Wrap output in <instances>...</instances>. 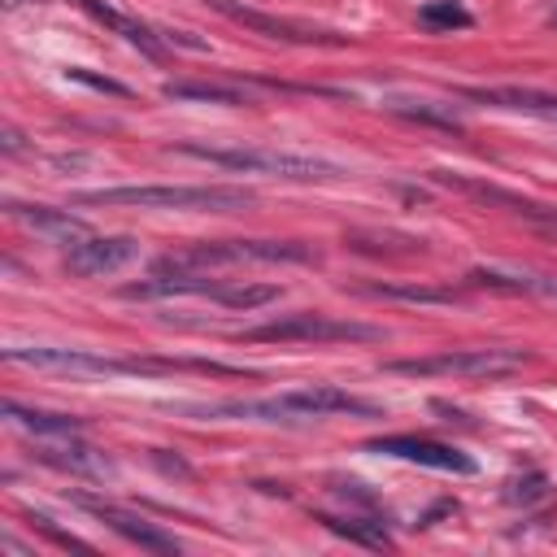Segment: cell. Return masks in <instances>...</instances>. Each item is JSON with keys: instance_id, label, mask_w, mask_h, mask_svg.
Returning <instances> with one entry per match:
<instances>
[{"instance_id": "obj_1", "label": "cell", "mask_w": 557, "mask_h": 557, "mask_svg": "<svg viewBox=\"0 0 557 557\" xmlns=\"http://www.w3.org/2000/svg\"><path fill=\"white\" fill-rule=\"evenodd\" d=\"M78 205H122V209H174V213H239L257 205L248 187H187V183H144V187H100L78 191Z\"/></svg>"}, {"instance_id": "obj_2", "label": "cell", "mask_w": 557, "mask_h": 557, "mask_svg": "<svg viewBox=\"0 0 557 557\" xmlns=\"http://www.w3.org/2000/svg\"><path fill=\"white\" fill-rule=\"evenodd\" d=\"M178 157H196L222 170H239V174H265V178H283V183H335L348 170L326 161V157H305V152H270V148H213V144H174Z\"/></svg>"}, {"instance_id": "obj_3", "label": "cell", "mask_w": 557, "mask_h": 557, "mask_svg": "<svg viewBox=\"0 0 557 557\" xmlns=\"http://www.w3.org/2000/svg\"><path fill=\"white\" fill-rule=\"evenodd\" d=\"M248 261H313V248L296 239H200L178 252H165L152 261L157 274H209L222 265H248Z\"/></svg>"}, {"instance_id": "obj_4", "label": "cell", "mask_w": 557, "mask_h": 557, "mask_svg": "<svg viewBox=\"0 0 557 557\" xmlns=\"http://www.w3.org/2000/svg\"><path fill=\"white\" fill-rule=\"evenodd\" d=\"M531 361L535 352L496 344V348H444L431 357H400V361H383V370L409 379H509Z\"/></svg>"}, {"instance_id": "obj_5", "label": "cell", "mask_w": 557, "mask_h": 557, "mask_svg": "<svg viewBox=\"0 0 557 557\" xmlns=\"http://www.w3.org/2000/svg\"><path fill=\"white\" fill-rule=\"evenodd\" d=\"M239 339L248 344H383L387 331L357 322V318H331V313L300 309V313H283L274 322L248 326L239 331Z\"/></svg>"}, {"instance_id": "obj_6", "label": "cell", "mask_w": 557, "mask_h": 557, "mask_svg": "<svg viewBox=\"0 0 557 557\" xmlns=\"http://www.w3.org/2000/svg\"><path fill=\"white\" fill-rule=\"evenodd\" d=\"M0 357H4L9 366L61 370V374H83V379H100V374H139L135 357H109V352H91V348H52V344H9V348H0Z\"/></svg>"}, {"instance_id": "obj_7", "label": "cell", "mask_w": 557, "mask_h": 557, "mask_svg": "<svg viewBox=\"0 0 557 557\" xmlns=\"http://www.w3.org/2000/svg\"><path fill=\"white\" fill-rule=\"evenodd\" d=\"M209 9H218V13L231 17V22H239V26L252 30V35L278 39V44H296V48H348V35H339V30L309 26V22H292V17H274V13L248 9V4H239V0H209Z\"/></svg>"}, {"instance_id": "obj_8", "label": "cell", "mask_w": 557, "mask_h": 557, "mask_svg": "<svg viewBox=\"0 0 557 557\" xmlns=\"http://www.w3.org/2000/svg\"><path fill=\"white\" fill-rule=\"evenodd\" d=\"M431 183L440 187H453L461 196H474L483 205H496V209H509L513 218L557 235V205H544V200H531V196H518L509 187H496V183H483V178H470V174H457V170H431Z\"/></svg>"}, {"instance_id": "obj_9", "label": "cell", "mask_w": 557, "mask_h": 557, "mask_svg": "<svg viewBox=\"0 0 557 557\" xmlns=\"http://www.w3.org/2000/svg\"><path fill=\"white\" fill-rule=\"evenodd\" d=\"M78 509H87L91 518H100L109 531H117L122 540H131V544H139L144 553H178L183 544L170 535V531H161L157 522H148L144 513H135V509H122V505H113V500H100V496H70Z\"/></svg>"}, {"instance_id": "obj_10", "label": "cell", "mask_w": 557, "mask_h": 557, "mask_svg": "<svg viewBox=\"0 0 557 557\" xmlns=\"http://www.w3.org/2000/svg\"><path fill=\"white\" fill-rule=\"evenodd\" d=\"M366 453H379V457H400V461H413V466H431V470H453V474H474V457H466L461 448L453 444H440V440H422V435H379L366 444Z\"/></svg>"}, {"instance_id": "obj_11", "label": "cell", "mask_w": 557, "mask_h": 557, "mask_svg": "<svg viewBox=\"0 0 557 557\" xmlns=\"http://www.w3.org/2000/svg\"><path fill=\"white\" fill-rule=\"evenodd\" d=\"M135 257H139L135 235H87V239L70 244L65 270L78 274V278H100V274H113V270L131 265Z\"/></svg>"}, {"instance_id": "obj_12", "label": "cell", "mask_w": 557, "mask_h": 557, "mask_svg": "<svg viewBox=\"0 0 557 557\" xmlns=\"http://www.w3.org/2000/svg\"><path fill=\"white\" fill-rule=\"evenodd\" d=\"M35 461L65 470V474H78V479H109L113 474V461L74 435H44V444H35Z\"/></svg>"}, {"instance_id": "obj_13", "label": "cell", "mask_w": 557, "mask_h": 557, "mask_svg": "<svg viewBox=\"0 0 557 557\" xmlns=\"http://www.w3.org/2000/svg\"><path fill=\"white\" fill-rule=\"evenodd\" d=\"M466 100L487 104V109H505V113H527L540 122L557 126V96L553 91H535V87H461Z\"/></svg>"}, {"instance_id": "obj_14", "label": "cell", "mask_w": 557, "mask_h": 557, "mask_svg": "<svg viewBox=\"0 0 557 557\" xmlns=\"http://www.w3.org/2000/svg\"><path fill=\"white\" fill-rule=\"evenodd\" d=\"M470 287H487V292H505V296H540L548 305H557V274H540V270H500V265H474L466 274Z\"/></svg>"}, {"instance_id": "obj_15", "label": "cell", "mask_w": 557, "mask_h": 557, "mask_svg": "<svg viewBox=\"0 0 557 557\" xmlns=\"http://www.w3.org/2000/svg\"><path fill=\"white\" fill-rule=\"evenodd\" d=\"M9 218L30 226L35 235H48V239H61V244H78L91 235V226L83 218H74L70 209H52V205H26V200H4Z\"/></svg>"}, {"instance_id": "obj_16", "label": "cell", "mask_w": 557, "mask_h": 557, "mask_svg": "<svg viewBox=\"0 0 557 557\" xmlns=\"http://www.w3.org/2000/svg\"><path fill=\"white\" fill-rule=\"evenodd\" d=\"M226 287V278H209V274H152L139 283L122 287V300H170V296H213Z\"/></svg>"}, {"instance_id": "obj_17", "label": "cell", "mask_w": 557, "mask_h": 557, "mask_svg": "<svg viewBox=\"0 0 557 557\" xmlns=\"http://www.w3.org/2000/svg\"><path fill=\"white\" fill-rule=\"evenodd\" d=\"M74 4H78V9H87V13H91V17L100 22V26H109L113 35H122L126 44H135V48H139L144 57H161V39H157V35H152V30L144 26V22H135L131 13L113 9L109 0H74Z\"/></svg>"}, {"instance_id": "obj_18", "label": "cell", "mask_w": 557, "mask_h": 557, "mask_svg": "<svg viewBox=\"0 0 557 557\" xmlns=\"http://www.w3.org/2000/svg\"><path fill=\"white\" fill-rule=\"evenodd\" d=\"M0 413H4V422L22 426V431H35V435H78V431H83V418H74V413L26 409V405H17V400H4Z\"/></svg>"}, {"instance_id": "obj_19", "label": "cell", "mask_w": 557, "mask_h": 557, "mask_svg": "<svg viewBox=\"0 0 557 557\" xmlns=\"http://www.w3.org/2000/svg\"><path fill=\"white\" fill-rule=\"evenodd\" d=\"M170 100H205V104H252V96L244 91V83H191V78H178V83H165L161 87Z\"/></svg>"}, {"instance_id": "obj_20", "label": "cell", "mask_w": 557, "mask_h": 557, "mask_svg": "<svg viewBox=\"0 0 557 557\" xmlns=\"http://www.w3.org/2000/svg\"><path fill=\"white\" fill-rule=\"evenodd\" d=\"M383 109L409 117V122H426V126H440V131H461V113L453 104H440V100H413V96H387Z\"/></svg>"}, {"instance_id": "obj_21", "label": "cell", "mask_w": 557, "mask_h": 557, "mask_svg": "<svg viewBox=\"0 0 557 557\" xmlns=\"http://www.w3.org/2000/svg\"><path fill=\"white\" fill-rule=\"evenodd\" d=\"M322 527L344 535V540H352V544H366V548H392V535L383 531L379 518H357V513L335 518V513H322Z\"/></svg>"}, {"instance_id": "obj_22", "label": "cell", "mask_w": 557, "mask_h": 557, "mask_svg": "<svg viewBox=\"0 0 557 557\" xmlns=\"http://www.w3.org/2000/svg\"><path fill=\"white\" fill-rule=\"evenodd\" d=\"M366 296H383V300H413V305H453L461 292H453V287H413V283H370V287H361Z\"/></svg>"}, {"instance_id": "obj_23", "label": "cell", "mask_w": 557, "mask_h": 557, "mask_svg": "<svg viewBox=\"0 0 557 557\" xmlns=\"http://www.w3.org/2000/svg\"><path fill=\"white\" fill-rule=\"evenodd\" d=\"M283 296V287L278 283H226L222 292H218V300L226 305V309H261V305H270V300H278Z\"/></svg>"}, {"instance_id": "obj_24", "label": "cell", "mask_w": 557, "mask_h": 557, "mask_svg": "<svg viewBox=\"0 0 557 557\" xmlns=\"http://www.w3.org/2000/svg\"><path fill=\"white\" fill-rule=\"evenodd\" d=\"M418 22L431 26V30H453V26H470L474 17H470L457 0H431V4L418 9Z\"/></svg>"}, {"instance_id": "obj_25", "label": "cell", "mask_w": 557, "mask_h": 557, "mask_svg": "<svg viewBox=\"0 0 557 557\" xmlns=\"http://www.w3.org/2000/svg\"><path fill=\"white\" fill-rule=\"evenodd\" d=\"M65 78H70V83H83V87H91V91H100V96H117V100H131V96H135L126 83H117V78H109V74H96V70H87V65H70Z\"/></svg>"}, {"instance_id": "obj_26", "label": "cell", "mask_w": 557, "mask_h": 557, "mask_svg": "<svg viewBox=\"0 0 557 557\" xmlns=\"http://www.w3.org/2000/svg\"><path fill=\"white\" fill-rule=\"evenodd\" d=\"M30 527H35V531H44L48 540H57L61 548H78V553H91V544H87V540H78V535H70V531H61V527H57L48 513H30Z\"/></svg>"}, {"instance_id": "obj_27", "label": "cell", "mask_w": 557, "mask_h": 557, "mask_svg": "<svg viewBox=\"0 0 557 557\" xmlns=\"http://www.w3.org/2000/svg\"><path fill=\"white\" fill-rule=\"evenodd\" d=\"M544 487H548V479H544L540 470H531L527 479H513V483H509V500L531 505V500H540V496H544Z\"/></svg>"}, {"instance_id": "obj_28", "label": "cell", "mask_w": 557, "mask_h": 557, "mask_svg": "<svg viewBox=\"0 0 557 557\" xmlns=\"http://www.w3.org/2000/svg\"><path fill=\"white\" fill-rule=\"evenodd\" d=\"M0 148H4V152H22V135H17L13 126H4V135H0Z\"/></svg>"}, {"instance_id": "obj_29", "label": "cell", "mask_w": 557, "mask_h": 557, "mask_svg": "<svg viewBox=\"0 0 557 557\" xmlns=\"http://www.w3.org/2000/svg\"><path fill=\"white\" fill-rule=\"evenodd\" d=\"M9 9H17V4H44V0H4Z\"/></svg>"}]
</instances>
